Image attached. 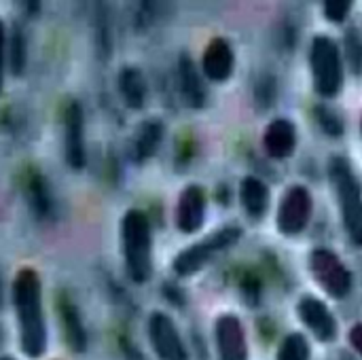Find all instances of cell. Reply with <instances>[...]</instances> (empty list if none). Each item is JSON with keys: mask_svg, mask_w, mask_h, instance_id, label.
Here are the masks:
<instances>
[{"mask_svg": "<svg viewBox=\"0 0 362 360\" xmlns=\"http://www.w3.org/2000/svg\"><path fill=\"white\" fill-rule=\"evenodd\" d=\"M19 346L28 359H40L47 352V320L42 310V282L36 269L23 267L17 272L11 286Z\"/></svg>", "mask_w": 362, "mask_h": 360, "instance_id": "6da1fadb", "label": "cell"}, {"mask_svg": "<svg viewBox=\"0 0 362 360\" xmlns=\"http://www.w3.org/2000/svg\"><path fill=\"white\" fill-rule=\"evenodd\" d=\"M121 252L127 276L136 284H146L153 276V227L142 210H127L119 225Z\"/></svg>", "mask_w": 362, "mask_h": 360, "instance_id": "7a4b0ae2", "label": "cell"}, {"mask_svg": "<svg viewBox=\"0 0 362 360\" xmlns=\"http://www.w3.org/2000/svg\"><path fill=\"white\" fill-rule=\"evenodd\" d=\"M329 178L335 187L337 193V204H339V212H341V221L344 227L352 240L354 246L362 244V191L361 180L352 168V163L341 157L335 155L329 161Z\"/></svg>", "mask_w": 362, "mask_h": 360, "instance_id": "3957f363", "label": "cell"}, {"mask_svg": "<svg viewBox=\"0 0 362 360\" xmlns=\"http://www.w3.org/2000/svg\"><path fill=\"white\" fill-rule=\"evenodd\" d=\"M312 81L318 95L331 100L344 89V55L335 38L318 34L310 47Z\"/></svg>", "mask_w": 362, "mask_h": 360, "instance_id": "277c9868", "label": "cell"}, {"mask_svg": "<svg viewBox=\"0 0 362 360\" xmlns=\"http://www.w3.org/2000/svg\"><path fill=\"white\" fill-rule=\"evenodd\" d=\"M240 238H242L240 227H235V225L221 227L212 236H208V238L199 240L197 244H191L182 252H178L174 263H172V269L176 272V276L189 278V276L202 272L208 265V261H212L218 252L235 246L240 242Z\"/></svg>", "mask_w": 362, "mask_h": 360, "instance_id": "5b68a950", "label": "cell"}, {"mask_svg": "<svg viewBox=\"0 0 362 360\" xmlns=\"http://www.w3.org/2000/svg\"><path fill=\"white\" fill-rule=\"evenodd\" d=\"M310 272L329 297L341 301L352 293L354 276L331 248H314L310 252Z\"/></svg>", "mask_w": 362, "mask_h": 360, "instance_id": "8992f818", "label": "cell"}, {"mask_svg": "<svg viewBox=\"0 0 362 360\" xmlns=\"http://www.w3.org/2000/svg\"><path fill=\"white\" fill-rule=\"evenodd\" d=\"M314 212V199L308 187L303 185H293L286 189L278 214H276V227L282 236L295 238L305 231V227L312 221Z\"/></svg>", "mask_w": 362, "mask_h": 360, "instance_id": "52a82bcc", "label": "cell"}, {"mask_svg": "<svg viewBox=\"0 0 362 360\" xmlns=\"http://www.w3.org/2000/svg\"><path fill=\"white\" fill-rule=\"evenodd\" d=\"M148 339L159 360H189V352L174 320L163 312H153L148 318Z\"/></svg>", "mask_w": 362, "mask_h": 360, "instance_id": "ba28073f", "label": "cell"}, {"mask_svg": "<svg viewBox=\"0 0 362 360\" xmlns=\"http://www.w3.org/2000/svg\"><path fill=\"white\" fill-rule=\"evenodd\" d=\"M64 155L72 170H83L87 163L85 151V112L81 102L70 100L64 110Z\"/></svg>", "mask_w": 362, "mask_h": 360, "instance_id": "9c48e42d", "label": "cell"}, {"mask_svg": "<svg viewBox=\"0 0 362 360\" xmlns=\"http://www.w3.org/2000/svg\"><path fill=\"white\" fill-rule=\"evenodd\" d=\"M297 314L301 318V323L305 325V329L322 344H329L337 337V320L333 316V312L329 310V306L314 297V295H305L299 299L297 303Z\"/></svg>", "mask_w": 362, "mask_h": 360, "instance_id": "30bf717a", "label": "cell"}, {"mask_svg": "<svg viewBox=\"0 0 362 360\" xmlns=\"http://www.w3.org/2000/svg\"><path fill=\"white\" fill-rule=\"evenodd\" d=\"M206 206H208V195L204 187L199 185L185 187L174 210L176 229L185 236L197 233L206 223Z\"/></svg>", "mask_w": 362, "mask_h": 360, "instance_id": "8fae6325", "label": "cell"}, {"mask_svg": "<svg viewBox=\"0 0 362 360\" xmlns=\"http://www.w3.org/2000/svg\"><path fill=\"white\" fill-rule=\"evenodd\" d=\"M218 360H248V342L242 320L235 314H223L214 327Z\"/></svg>", "mask_w": 362, "mask_h": 360, "instance_id": "7c38bea8", "label": "cell"}, {"mask_svg": "<svg viewBox=\"0 0 362 360\" xmlns=\"http://www.w3.org/2000/svg\"><path fill=\"white\" fill-rule=\"evenodd\" d=\"M235 70V53L227 38L214 36L208 40L202 55V72L212 83H225Z\"/></svg>", "mask_w": 362, "mask_h": 360, "instance_id": "4fadbf2b", "label": "cell"}, {"mask_svg": "<svg viewBox=\"0 0 362 360\" xmlns=\"http://www.w3.org/2000/svg\"><path fill=\"white\" fill-rule=\"evenodd\" d=\"M263 149L272 159H288L297 149V125L288 119H274L263 134Z\"/></svg>", "mask_w": 362, "mask_h": 360, "instance_id": "5bb4252c", "label": "cell"}, {"mask_svg": "<svg viewBox=\"0 0 362 360\" xmlns=\"http://www.w3.org/2000/svg\"><path fill=\"white\" fill-rule=\"evenodd\" d=\"M178 83H180V93L187 106L191 108H202L206 104V89L204 81L199 76V70L195 68L193 59L182 53L178 59Z\"/></svg>", "mask_w": 362, "mask_h": 360, "instance_id": "9a60e30c", "label": "cell"}, {"mask_svg": "<svg viewBox=\"0 0 362 360\" xmlns=\"http://www.w3.org/2000/svg\"><path fill=\"white\" fill-rule=\"evenodd\" d=\"M240 202L250 219H263L272 204V191L261 178L246 176L240 185Z\"/></svg>", "mask_w": 362, "mask_h": 360, "instance_id": "2e32d148", "label": "cell"}, {"mask_svg": "<svg viewBox=\"0 0 362 360\" xmlns=\"http://www.w3.org/2000/svg\"><path fill=\"white\" fill-rule=\"evenodd\" d=\"M119 93L125 102V106L140 110L146 104L148 85L144 79V72L136 66H125L119 72Z\"/></svg>", "mask_w": 362, "mask_h": 360, "instance_id": "e0dca14e", "label": "cell"}, {"mask_svg": "<svg viewBox=\"0 0 362 360\" xmlns=\"http://www.w3.org/2000/svg\"><path fill=\"white\" fill-rule=\"evenodd\" d=\"M57 312H59L62 327H64V337H66L70 350L78 352V354L85 352L87 350V333H85L83 320L78 316V310L68 299H59Z\"/></svg>", "mask_w": 362, "mask_h": 360, "instance_id": "ac0fdd59", "label": "cell"}, {"mask_svg": "<svg viewBox=\"0 0 362 360\" xmlns=\"http://www.w3.org/2000/svg\"><path fill=\"white\" fill-rule=\"evenodd\" d=\"M163 140V123L157 121V119H148L144 121L138 132H136V138H134V153H136V159L138 161H144L148 157H153L159 149Z\"/></svg>", "mask_w": 362, "mask_h": 360, "instance_id": "d6986e66", "label": "cell"}, {"mask_svg": "<svg viewBox=\"0 0 362 360\" xmlns=\"http://www.w3.org/2000/svg\"><path fill=\"white\" fill-rule=\"evenodd\" d=\"M314 117H316L320 129H322L327 136H331V138L344 136V132H346V119L341 117L339 110H335V108H331V106H325V104H318V106L314 108Z\"/></svg>", "mask_w": 362, "mask_h": 360, "instance_id": "ffe728a7", "label": "cell"}, {"mask_svg": "<svg viewBox=\"0 0 362 360\" xmlns=\"http://www.w3.org/2000/svg\"><path fill=\"white\" fill-rule=\"evenodd\" d=\"M310 342L303 333H291L284 337L276 360H310Z\"/></svg>", "mask_w": 362, "mask_h": 360, "instance_id": "44dd1931", "label": "cell"}, {"mask_svg": "<svg viewBox=\"0 0 362 360\" xmlns=\"http://www.w3.org/2000/svg\"><path fill=\"white\" fill-rule=\"evenodd\" d=\"M6 55H8V68L15 76L23 74L25 70V38L19 30H13L11 36H6Z\"/></svg>", "mask_w": 362, "mask_h": 360, "instance_id": "7402d4cb", "label": "cell"}, {"mask_svg": "<svg viewBox=\"0 0 362 360\" xmlns=\"http://www.w3.org/2000/svg\"><path fill=\"white\" fill-rule=\"evenodd\" d=\"M362 45L361 36H358V30L356 28H350L348 34H346V62L350 64L352 72L358 76L361 74V59H362Z\"/></svg>", "mask_w": 362, "mask_h": 360, "instance_id": "603a6c76", "label": "cell"}, {"mask_svg": "<svg viewBox=\"0 0 362 360\" xmlns=\"http://www.w3.org/2000/svg\"><path fill=\"white\" fill-rule=\"evenodd\" d=\"M325 8V17L333 23H344L352 11V2L350 0H329L322 4Z\"/></svg>", "mask_w": 362, "mask_h": 360, "instance_id": "cb8c5ba5", "label": "cell"}, {"mask_svg": "<svg viewBox=\"0 0 362 360\" xmlns=\"http://www.w3.org/2000/svg\"><path fill=\"white\" fill-rule=\"evenodd\" d=\"M4 68H6V28L0 21V91L4 85Z\"/></svg>", "mask_w": 362, "mask_h": 360, "instance_id": "d4e9b609", "label": "cell"}, {"mask_svg": "<svg viewBox=\"0 0 362 360\" xmlns=\"http://www.w3.org/2000/svg\"><path fill=\"white\" fill-rule=\"evenodd\" d=\"M361 335H362V325H354V327H352V331H350V342H352V348H354L356 352H362Z\"/></svg>", "mask_w": 362, "mask_h": 360, "instance_id": "484cf974", "label": "cell"}, {"mask_svg": "<svg viewBox=\"0 0 362 360\" xmlns=\"http://www.w3.org/2000/svg\"><path fill=\"white\" fill-rule=\"evenodd\" d=\"M0 360H15L13 356H0Z\"/></svg>", "mask_w": 362, "mask_h": 360, "instance_id": "4316f807", "label": "cell"}]
</instances>
